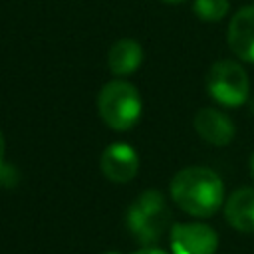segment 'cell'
<instances>
[{"label": "cell", "mask_w": 254, "mask_h": 254, "mask_svg": "<svg viewBox=\"0 0 254 254\" xmlns=\"http://www.w3.org/2000/svg\"><path fill=\"white\" fill-rule=\"evenodd\" d=\"M161 2H167V4H179V2H185V0H161Z\"/></svg>", "instance_id": "cell-16"}, {"label": "cell", "mask_w": 254, "mask_h": 254, "mask_svg": "<svg viewBox=\"0 0 254 254\" xmlns=\"http://www.w3.org/2000/svg\"><path fill=\"white\" fill-rule=\"evenodd\" d=\"M143 62V48L133 38H121L117 40L107 54V65L109 71L117 77L133 75Z\"/></svg>", "instance_id": "cell-10"}, {"label": "cell", "mask_w": 254, "mask_h": 254, "mask_svg": "<svg viewBox=\"0 0 254 254\" xmlns=\"http://www.w3.org/2000/svg\"><path fill=\"white\" fill-rule=\"evenodd\" d=\"M173 212L161 190L149 189L141 192L127 210V228L143 244H157L171 226Z\"/></svg>", "instance_id": "cell-2"}, {"label": "cell", "mask_w": 254, "mask_h": 254, "mask_svg": "<svg viewBox=\"0 0 254 254\" xmlns=\"http://www.w3.org/2000/svg\"><path fill=\"white\" fill-rule=\"evenodd\" d=\"M224 218L238 232H254V187L236 189L226 198Z\"/></svg>", "instance_id": "cell-9"}, {"label": "cell", "mask_w": 254, "mask_h": 254, "mask_svg": "<svg viewBox=\"0 0 254 254\" xmlns=\"http://www.w3.org/2000/svg\"><path fill=\"white\" fill-rule=\"evenodd\" d=\"M18 171H16V167L14 165H2V169H0V185L2 187H14L16 183H18Z\"/></svg>", "instance_id": "cell-12"}, {"label": "cell", "mask_w": 254, "mask_h": 254, "mask_svg": "<svg viewBox=\"0 0 254 254\" xmlns=\"http://www.w3.org/2000/svg\"><path fill=\"white\" fill-rule=\"evenodd\" d=\"M97 111L103 123L113 131H129L141 119L143 101L135 85L123 79H113L99 89Z\"/></svg>", "instance_id": "cell-3"}, {"label": "cell", "mask_w": 254, "mask_h": 254, "mask_svg": "<svg viewBox=\"0 0 254 254\" xmlns=\"http://www.w3.org/2000/svg\"><path fill=\"white\" fill-rule=\"evenodd\" d=\"M173 254H216L218 234L204 222H179L169 230Z\"/></svg>", "instance_id": "cell-5"}, {"label": "cell", "mask_w": 254, "mask_h": 254, "mask_svg": "<svg viewBox=\"0 0 254 254\" xmlns=\"http://www.w3.org/2000/svg\"><path fill=\"white\" fill-rule=\"evenodd\" d=\"M169 192L173 202L194 218H210L224 202V183L208 167H185L171 179Z\"/></svg>", "instance_id": "cell-1"}, {"label": "cell", "mask_w": 254, "mask_h": 254, "mask_svg": "<svg viewBox=\"0 0 254 254\" xmlns=\"http://www.w3.org/2000/svg\"><path fill=\"white\" fill-rule=\"evenodd\" d=\"M248 75L234 60H218L206 73L208 95L224 107H240L248 99Z\"/></svg>", "instance_id": "cell-4"}, {"label": "cell", "mask_w": 254, "mask_h": 254, "mask_svg": "<svg viewBox=\"0 0 254 254\" xmlns=\"http://www.w3.org/2000/svg\"><path fill=\"white\" fill-rule=\"evenodd\" d=\"M194 129L206 143L214 147H224L234 139L236 127L230 117L214 107H202L194 115Z\"/></svg>", "instance_id": "cell-8"}, {"label": "cell", "mask_w": 254, "mask_h": 254, "mask_svg": "<svg viewBox=\"0 0 254 254\" xmlns=\"http://www.w3.org/2000/svg\"><path fill=\"white\" fill-rule=\"evenodd\" d=\"M103 254H119V252H113V250H111V252H103Z\"/></svg>", "instance_id": "cell-17"}, {"label": "cell", "mask_w": 254, "mask_h": 254, "mask_svg": "<svg viewBox=\"0 0 254 254\" xmlns=\"http://www.w3.org/2000/svg\"><path fill=\"white\" fill-rule=\"evenodd\" d=\"M99 169L111 183H129L139 171V155L129 143H111L101 153Z\"/></svg>", "instance_id": "cell-6"}, {"label": "cell", "mask_w": 254, "mask_h": 254, "mask_svg": "<svg viewBox=\"0 0 254 254\" xmlns=\"http://www.w3.org/2000/svg\"><path fill=\"white\" fill-rule=\"evenodd\" d=\"M230 10L228 0H194L192 12L204 22H220Z\"/></svg>", "instance_id": "cell-11"}, {"label": "cell", "mask_w": 254, "mask_h": 254, "mask_svg": "<svg viewBox=\"0 0 254 254\" xmlns=\"http://www.w3.org/2000/svg\"><path fill=\"white\" fill-rule=\"evenodd\" d=\"M4 155H6V141H4V135L0 131V169L4 165Z\"/></svg>", "instance_id": "cell-14"}, {"label": "cell", "mask_w": 254, "mask_h": 254, "mask_svg": "<svg viewBox=\"0 0 254 254\" xmlns=\"http://www.w3.org/2000/svg\"><path fill=\"white\" fill-rule=\"evenodd\" d=\"M250 177H252V181H254V151H252V155H250Z\"/></svg>", "instance_id": "cell-15"}, {"label": "cell", "mask_w": 254, "mask_h": 254, "mask_svg": "<svg viewBox=\"0 0 254 254\" xmlns=\"http://www.w3.org/2000/svg\"><path fill=\"white\" fill-rule=\"evenodd\" d=\"M133 254H169V252H165V250H161V248H157V246L153 244V246H141V248L135 250Z\"/></svg>", "instance_id": "cell-13"}, {"label": "cell", "mask_w": 254, "mask_h": 254, "mask_svg": "<svg viewBox=\"0 0 254 254\" xmlns=\"http://www.w3.org/2000/svg\"><path fill=\"white\" fill-rule=\"evenodd\" d=\"M226 40L234 56L254 64V4L234 12L226 30Z\"/></svg>", "instance_id": "cell-7"}]
</instances>
